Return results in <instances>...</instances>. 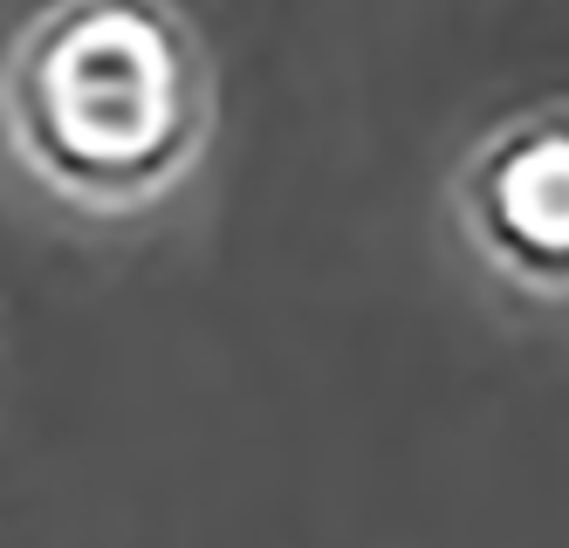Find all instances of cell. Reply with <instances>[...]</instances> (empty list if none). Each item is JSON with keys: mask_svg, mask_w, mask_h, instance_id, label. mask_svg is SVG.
Returning <instances> with one entry per match:
<instances>
[{"mask_svg": "<svg viewBox=\"0 0 569 548\" xmlns=\"http://www.w3.org/2000/svg\"><path fill=\"white\" fill-rule=\"evenodd\" d=\"M8 117L49 179L138 199L199 131V56L158 0H56L8 62Z\"/></svg>", "mask_w": 569, "mask_h": 548, "instance_id": "6da1fadb", "label": "cell"}, {"mask_svg": "<svg viewBox=\"0 0 569 548\" xmlns=\"http://www.w3.org/2000/svg\"><path fill=\"white\" fill-rule=\"evenodd\" d=\"M473 220L508 268L569 281V110L521 117L480 151Z\"/></svg>", "mask_w": 569, "mask_h": 548, "instance_id": "7a4b0ae2", "label": "cell"}]
</instances>
